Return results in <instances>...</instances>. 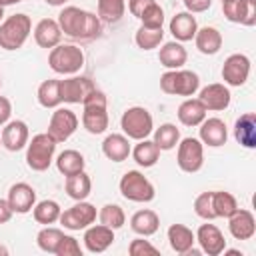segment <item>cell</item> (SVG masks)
I'll return each instance as SVG.
<instances>
[{
  "instance_id": "1",
  "label": "cell",
  "mask_w": 256,
  "mask_h": 256,
  "mask_svg": "<svg viewBox=\"0 0 256 256\" xmlns=\"http://www.w3.org/2000/svg\"><path fill=\"white\" fill-rule=\"evenodd\" d=\"M58 26L62 34L76 40H94L102 32V22L96 14L78 6H64L58 14Z\"/></svg>"
},
{
  "instance_id": "2",
  "label": "cell",
  "mask_w": 256,
  "mask_h": 256,
  "mask_svg": "<svg viewBox=\"0 0 256 256\" xmlns=\"http://www.w3.org/2000/svg\"><path fill=\"white\" fill-rule=\"evenodd\" d=\"M108 100L102 90H92L82 102V126L90 134H102L108 128Z\"/></svg>"
},
{
  "instance_id": "3",
  "label": "cell",
  "mask_w": 256,
  "mask_h": 256,
  "mask_svg": "<svg viewBox=\"0 0 256 256\" xmlns=\"http://www.w3.org/2000/svg\"><path fill=\"white\" fill-rule=\"evenodd\" d=\"M32 32V20L28 14L18 12L0 22V48L4 50H18L24 46Z\"/></svg>"
},
{
  "instance_id": "4",
  "label": "cell",
  "mask_w": 256,
  "mask_h": 256,
  "mask_svg": "<svg viewBox=\"0 0 256 256\" xmlns=\"http://www.w3.org/2000/svg\"><path fill=\"white\" fill-rule=\"evenodd\" d=\"M160 90L170 96H184L190 98L200 90V76L192 70H166L160 76Z\"/></svg>"
},
{
  "instance_id": "5",
  "label": "cell",
  "mask_w": 256,
  "mask_h": 256,
  "mask_svg": "<svg viewBox=\"0 0 256 256\" xmlns=\"http://www.w3.org/2000/svg\"><path fill=\"white\" fill-rule=\"evenodd\" d=\"M48 66L56 74H64V76L78 74L84 66V52H82V48H78L74 44H58V46L50 48Z\"/></svg>"
},
{
  "instance_id": "6",
  "label": "cell",
  "mask_w": 256,
  "mask_h": 256,
  "mask_svg": "<svg viewBox=\"0 0 256 256\" xmlns=\"http://www.w3.org/2000/svg\"><path fill=\"white\" fill-rule=\"evenodd\" d=\"M54 152H56V142L52 140V136L48 132L32 136V140H28V144H26V164H28V168L34 170V172L48 170L52 160H54Z\"/></svg>"
},
{
  "instance_id": "7",
  "label": "cell",
  "mask_w": 256,
  "mask_h": 256,
  "mask_svg": "<svg viewBox=\"0 0 256 256\" xmlns=\"http://www.w3.org/2000/svg\"><path fill=\"white\" fill-rule=\"evenodd\" d=\"M118 188H120V194L126 200L138 202V204L152 202L154 196H156L154 184L140 170H128V172H124V176L118 182Z\"/></svg>"
},
{
  "instance_id": "8",
  "label": "cell",
  "mask_w": 256,
  "mask_h": 256,
  "mask_svg": "<svg viewBox=\"0 0 256 256\" xmlns=\"http://www.w3.org/2000/svg\"><path fill=\"white\" fill-rule=\"evenodd\" d=\"M120 128L130 140H144L154 130V118L144 106H130L120 118Z\"/></svg>"
},
{
  "instance_id": "9",
  "label": "cell",
  "mask_w": 256,
  "mask_h": 256,
  "mask_svg": "<svg viewBox=\"0 0 256 256\" xmlns=\"http://www.w3.org/2000/svg\"><path fill=\"white\" fill-rule=\"evenodd\" d=\"M176 164L182 172L194 174L204 166V144L198 138H180L178 152H176Z\"/></svg>"
},
{
  "instance_id": "10",
  "label": "cell",
  "mask_w": 256,
  "mask_h": 256,
  "mask_svg": "<svg viewBox=\"0 0 256 256\" xmlns=\"http://www.w3.org/2000/svg\"><path fill=\"white\" fill-rule=\"evenodd\" d=\"M98 218V212H96V206L86 202V200H76L74 206L62 210L60 214V224L66 228V230H72V232H78V230H84L88 228L90 224H94Z\"/></svg>"
},
{
  "instance_id": "11",
  "label": "cell",
  "mask_w": 256,
  "mask_h": 256,
  "mask_svg": "<svg viewBox=\"0 0 256 256\" xmlns=\"http://www.w3.org/2000/svg\"><path fill=\"white\" fill-rule=\"evenodd\" d=\"M78 116L70 108H56L48 122V134L56 144L66 142L78 130Z\"/></svg>"
},
{
  "instance_id": "12",
  "label": "cell",
  "mask_w": 256,
  "mask_h": 256,
  "mask_svg": "<svg viewBox=\"0 0 256 256\" xmlns=\"http://www.w3.org/2000/svg\"><path fill=\"white\" fill-rule=\"evenodd\" d=\"M250 76V58L246 54H230L222 64V80L226 86L240 88L248 82Z\"/></svg>"
},
{
  "instance_id": "13",
  "label": "cell",
  "mask_w": 256,
  "mask_h": 256,
  "mask_svg": "<svg viewBox=\"0 0 256 256\" xmlns=\"http://www.w3.org/2000/svg\"><path fill=\"white\" fill-rule=\"evenodd\" d=\"M96 90V84L88 78V76H68L64 80H60V98L66 104H82L90 92Z\"/></svg>"
},
{
  "instance_id": "14",
  "label": "cell",
  "mask_w": 256,
  "mask_h": 256,
  "mask_svg": "<svg viewBox=\"0 0 256 256\" xmlns=\"http://www.w3.org/2000/svg\"><path fill=\"white\" fill-rule=\"evenodd\" d=\"M222 12L228 22L254 26L256 24V0H228L222 2Z\"/></svg>"
},
{
  "instance_id": "15",
  "label": "cell",
  "mask_w": 256,
  "mask_h": 256,
  "mask_svg": "<svg viewBox=\"0 0 256 256\" xmlns=\"http://www.w3.org/2000/svg\"><path fill=\"white\" fill-rule=\"evenodd\" d=\"M2 138V146L10 152H18L22 148H26L28 140H30V130L28 124L24 120H8L0 132Z\"/></svg>"
},
{
  "instance_id": "16",
  "label": "cell",
  "mask_w": 256,
  "mask_h": 256,
  "mask_svg": "<svg viewBox=\"0 0 256 256\" xmlns=\"http://www.w3.org/2000/svg\"><path fill=\"white\" fill-rule=\"evenodd\" d=\"M84 248L90 254H102L106 252L114 242V230L104 224H90L84 228Z\"/></svg>"
},
{
  "instance_id": "17",
  "label": "cell",
  "mask_w": 256,
  "mask_h": 256,
  "mask_svg": "<svg viewBox=\"0 0 256 256\" xmlns=\"http://www.w3.org/2000/svg\"><path fill=\"white\" fill-rule=\"evenodd\" d=\"M198 100L204 104L206 110L210 112H220V110H226L230 106V100H232V94H230V88L226 84H220V82H214V84H208L200 90L198 94Z\"/></svg>"
},
{
  "instance_id": "18",
  "label": "cell",
  "mask_w": 256,
  "mask_h": 256,
  "mask_svg": "<svg viewBox=\"0 0 256 256\" xmlns=\"http://www.w3.org/2000/svg\"><path fill=\"white\" fill-rule=\"evenodd\" d=\"M196 242L200 244V252H204L208 256H220L226 248L224 234L214 224H202L196 230Z\"/></svg>"
},
{
  "instance_id": "19",
  "label": "cell",
  "mask_w": 256,
  "mask_h": 256,
  "mask_svg": "<svg viewBox=\"0 0 256 256\" xmlns=\"http://www.w3.org/2000/svg\"><path fill=\"white\" fill-rule=\"evenodd\" d=\"M198 140L204 146H210V148L224 146L226 140H228V128H226L224 120H220V118H204L200 122Z\"/></svg>"
},
{
  "instance_id": "20",
  "label": "cell",
  "mask_w": 256,
  "mask_h": 256,
  "mask_svg": "<svg viewBox=\"0 0 256 256\" xmlns=\"http://www.w3.org/2000/svg\"><path fill=\"white\" fill-rule=\"evenodd\" d=\"M6 200L14 214H26L36 204V190L26 182H16L10 186Z\"/></svg>"
},
{
  "instance_id": "21",
  "label": "cell",
  "mask_w": 256,
  "mask_h": 256,
  "mask_svg": "<svg viewBox=\"0 0 256 256\" xmlns=\"http://www.w3.org/2000/svg\"><path fill=\"white\" fill-rule=\"evenodd\" d=\"M226 220H228V230L236 240H250L256 234V218L246 208H238Z\"/></svg>"
},
{
  "instance_id": "22",
  "label": "cell",
  "mask_w": 256,
  "mask_h": 256,
  "mask_svg": "<svg viewBox=\"0 0 256 256\" xmlns=\"http://www.w3.org/2000/svg\"><path fill=\"white\" fill-rule=\"evenodd\" d=\"M168 28H170V34L174 36V40H178V42H190V40H194V34L198 30V22H196L194 14H190V12H178V14L172 16Z\"/></svg>"
},
{
  "instance_id": "23",
  "label": "cell",
  "mask_w": 256,
  "mask_h": 256,
  "mask_svg": "<svg viewBox=\"0 0 256 256\" xmlns=\"http://www.w3.org/2000/svg\"><path fill=\"white\" fill-rule=\"evenodd\" d=\"M34 40L40 48H46V50L58 46L62 40V30H60L58 22L52 18H42L34 26Z\"/></svg>"
},
{
  "instance_id": "24",
  "label": "cell",
  "mask_w": 256,
  "mask_h": 256,
  "mask_svg": "<svg viewBox=\"0 0 256 256\" xmlns=\"http://www.w3.org/2000/svg\"><path fill=\"white\" fill-rule=\"evenodd\" d=\"M222 34L218 28L214 26H204V28H198L196 34H194V44L198 48L200 54L204 56H214L220 52L222 48Z\"/></svg>"
},
{
  "instance_id": "25",
  "label": "cell",
  "mask_w": 256,
  "mask_h": 256,
  "mask_svg": "<svg viewBox=\"0 0 256 256\" xmlns=\"http://www.w3.org/2000/svg\"><path fill=\"white\" fill-rule=\"evenodd\" d=\"M234 138L240 146L248 150L256 148V114L254 112H244L234 122Z\"/></svg>"
},
{
  "instance_id": "26",
  "label": "cell",
  "mask_w": 256,
  "mask_h": 256,
  "mask_svg": "<svg viewBox=\"0 0 256 256\" xmlns=\"http://www.w3.org/2000/svg\"><path fill=\"white\" fill-rule=\"evenodd\" d=\"M158 60L166 70H178L186 64L188 60V52L182 46V42L172 40V42H164L160 52H158Z\"/></svg>"
},
{
  "instance_id": "27",
  "label": "cell",
  "mask_w": 256,
  "mask_h": 256,
  "mask_svg": "<svg viewBox=\"0 0 256 256\" xmlns=\"http://www.w3.org/2000/svg\"><path fill=\"white\" fill-rule=\"evenodd\" d=\"M130 138L124 134H108L102 142V154L112 162H124L130 156Z\"/></svg>"
},
{
  "instance_id": "28",
  "label": "cell",
  "mask_w": 256,
  "mask_h": 256,
  "mask_svg": "<svg viewBox=\"0 0 256 256\" xmlns=\"http://www.w3.org/2000/svg\"><path fill=\"white\" fill-rule=\"evenodd\" d=\"M130 228H132V232H136L138 236H152V234H156L158 232V228H160V218H158V214L154 212V210H150V208H144V210H138V212H134L132 214V218H130Z\"/></svg>"
},
{
  "instance_id": "29",
  "label": "cell",
  "mask_w": 256,
  "mask_h": 256,
  "mask_svg": "<svg viewBox=\"0 0 256 256\" xmlns=\"http://www.w3.org/2000/svg\"><path fill=\"white\" fill-rule=\"evenodd\" d=\"M166 236H168L170 248H172L176 254H186V252L194 246V242H196V234H194L188 226H184V224H172V226L168 228Z\"/></svg>"
},
{
  "instance_id": "30",
  "label": "cell",
  "mask_w": 256,
  "mask_h": 256,
  "mask_svg": "<svg viewBox=\"0 0 256 256\" xmlns=\"http://www.w3.org/2000/svg\"><path fill=\"white\" fill-rule=\"evenodd\" d=\"M206 108H204V104L198 100V98H186L180 106H178V120H180V124H184V126H200V122L206 118Z\"/></svg>"
},
{
  "instance_id": "31",
  "label": "cell",
  "mask_w": 256,
  "mask_h": 256,
  "mask_svg": "<svg viewBox=\"0 0 256 256\" xmlns=\"http://www.w3.org/2000/svg\"><path fill=\"white\" fill-rule=\"evenodd\" d=\"M130 154L134 162L142 168H152L160 160V148L154 144V140H148V138L138 140V144L130 150Z\"/></svg>"
},
{
  "instance_id": "32",
  "label": "cell",
  "mask_w": 256,
  "mask_h": 256,
  "mask_svg": "<svg viewBox=\"0 0 256 256\" xmlns=\"http://www.w3.org/2000/svg\"><path fill=\"white\" fill-rule=\"evenodd\" d=\"M64 190L72 200H86L90 196V192H92V180L84 170L76 172L72 176H66Z\"/></svg>"
},
{
  "instance_id": "33",
  "label": "cell",
  "mask_w": 256,
  "mask_h": 256,
  "mask_svg": "<svg viewBox=\"0 0 256 256\" xmlns=\"http://www.w3.org/2000/svg\"><path fill=\"white\" fill-rule=\"evenodd\" d=\"M86 166V160L84 156L78 152V150H64L56 156V168L62 176H72L76 172H82Z\"/></svg>"
},
{
  "instance_id": "34",
  "label": "cell",
  "mask_w": 256,
  "mask_h": 256,
  "mask_svg": "<svg viewBox=\"0 0 256 256\" xmlns=\"http://www.w3.org/2000/svg\"><path fill=\"white\" fill-rule=\"evenodd\" d=\"M152 134H154L152 140L160 148V152L162 150H172L180 142V128H176V124H170V122L160 124L158 128L152 130Z\"/></svg>"
},
{
  "instance_id": "35",
  "label": "cell",
  "mask_w": 256,
  "mask_h": 256,
  "mask_svg": "<svg viewBox=\"0 0 256 256\" xmlns=\"http://www.w3.org/2000/svg\"><path fill=\"white\" fill-rule=\"evenodd\" d=\"M36 98H38V104L42 108H58L62 104V98H60V80H54V78L44 80L38 86Z\"/></svg>"
},
{
  "instance_id": "36",
  "label": "cell",
  "mask_w": 256,
  "mask_h": 256,
  "mask_svg": "<svg viewBox=\"0 0 256 256\" xmlns=\"http://www.w3.org/2000/svg\"><path fill=\"white\" fill-rule=\"evenodd\" d=\"M60 214H62V208L56 200H40L34 204L32 208V216L38 224H44V226H50L54 222L60 220Z\"/></svg>"
},
{
  "instance_id": "37",
  "label": "cell",
  "mask_w": 256,
  "mask_h": 256,
  "mask_svg": "<svg viewBox=\"0 0 256 256\" xmlns=\"http://www.w3.org/2000/svg\"><path fill=\"white\" fill-rule=\"evenodd\" d=\"M126 12V0H98V18L106 24H116Z\"/></svg>"
},
{
  "instance_id": "38",
  "label": "cell",
  "mask_w": 256,
  "mask_h": 256,
  "mask_svg": "<svg viewBox=\"0 0 256 256\" xmlns=\"http://www.w3.org/2000/svg\"><path fill=\"white\" fill-rule=\"evenodd\" d=\"M212 208L216 218H228L230 214H234L238 210V202L234 198V194L226 192V190H214L212 192Z\"/></svg>"
},
{
  "instance_id": "39",
  "label": "cell",
  "mask_w": 256,
  "mask_h": 256,
  "mask_svg": "<svg viewBox=\"0 0 256 256\" xmlns=\"http://www.w3.org/2000/svg\"><path fill=\"white\" fill-rule=\"evenodd\" d=\"M164 40V30L162 28H146V26H140L134 34V42L140 50H154L162 44Z\"/></svg>"
},
{
  "instance_id": "40",
  "label": "cell",
  "mask_w": 256,
  "mask_h": 256,
  "mask_svg": "<svg viewBox=\"0 0 256 256\" xmlns=\"http://www.w3.org/2000/svg\"><path fill=\"white\" fill-rule=\"evenodd\" d=\"M64 232L60 228H54V226H44L38 234H36V244L42 252H48V254H54L60 240H62Z\"/></svg>"
},
{
  "instance_id": "41",
  "label": "cell",
  "mask_w": 256,
  "mask_h": 256,
  "mask_svg": "<svg viewBox=\"0 0 256 256\" xmlns=\"http://www.w3.org/2000/svg\"><path fill=\"white\" fill-rule=\"evenodd\" d=\"M98 220H100V224H104V226H108L112 230H118V228L124 226L126 214L118 204H104L100 208V212H98Z\"/></svg>"
},
{
  "instance_id": "42",
  "label": "cell",
  "mask_w": 256,
  "mask_h": 256,
  "mask_svg": "<svg viewBox=\"0 0 256 256\" xmlns=\"http://www.w3.org/2000/svg\"><path fill=\"white\" fill-rule=\"evenodd\" d=\"M138 20H140V26H146V28H162L164 26V10H162V6L158 2H152L142 12V16Z\"/></svg>"
},
{
  "instance_id": "43",
  "label": "cell",
  "mask_w": 256,
  "mask_h": 256,
  "mask_svg": "<svg viewBox=\"0 0 256 256\" xmlns=\"http://www.w3.org/2000/svg\"><path fill=\"white\" fill-rule=\"evenodd\" d=\"M194 212H196V216H200L206 222L216 218L214 208H212V192H202V194L196 196V200H194Z\"/></svg>"
},
{
  "instance_id": "44",
  "label": "cell",
  "mask_w": 256,
  "mask_h": 256,
  "mask_svg": "<svg viewBox=\"0 0 256 256\" xmlns=\"http://www.w3.org/2000/svg\"><path fill=\"white\" fill-rule=\"evenodd\" d=\"M54 254L56 256H82V248H80V242L74 236L64 234Z\"/></svg>"
},
{
  "instance_id": "45",
  "label": "cell",
  "mask_w": 256,
  "mask_h": 256,
  "mask_svg": "<svg viewBox=\"0 0 256 256\" xmlns=\"http://www.w3.org/2000/svg\"><path fill=\"white\" fill-rule=\"evenodd\" d=\"M160 250L154 246V244H150L148 240H144V236L142 238H134L130 244H128V254L130 256H156Z\"/></svg>"
},
{
  "instance_id": "46",
  "label": "cell",
  "mask_w": 256,
  "mask_h": 256,
  "mask_svg": "<svg viewBox=\"0 0 256 256\" xmlns=\"http://www.w3.org/2000/svg\"><path fill=\"white\" fill-rule=\"evenodd\" d=\"M184 6H186V12L190 14H200V12H206L210 10L212 6V0H182Z\"/></svg>"
},
{
  "instance_id": "47",
  "label": "cell",
  "mask_w": 256,
  "mask_h": 256,
  "mask_svg": "<svg viewBox=\"0 0 256 256\" xmlns=\"http://www.w3.org/2000/svg\"><path fill=\"white\" fill-rule=\"evenodd\" d=\"M152 2H156V0H128V10H130V14H132L134 18H140L142 12H144Z\"/></svg>"
},
{
  "instance_id": "48",
  "label": "cell",
  "mask_w": 256,
  "mask_h": 256,
  "mask_svg": "<svg viewBox=\"0 0 256 256\" xmlns=\"http://www.w3.org/2000/svg\"><path fill=\"white\" fill-rule=\"evenodd\" d=\"M12 116V104L6 96H0V126H4Z\"/></svg>"
},
{
  "instance_id": "49",
  "label": "cell",
  "mask_w": 256,
  "mask_h": 256,
  "mask_svg": "<svg viewBox=\"0 0 256 256\" xmlns=\"http://www.w3.org/2000/svg\"><path fill=\"white\" fill-rule=\"evenodd\" d=\"M12 214H14V212H12L10 204H8V200L0 198V224H6V222H10Z\"/></svg>"
},
{
  "instance_id": "50",
  "label": "cell",
  "mask_w": 256,
  "mask_h": 256,
  "mask_svg": "<svg viewBox=\"0 0 256 256\" xmlns=\"http://www.w3.org/2000/svg\"><path fill=\"white\" fill-rule=\"evenodd\" d=\"M46 4H50V6H64L68 0H44Z\"/></svg>"
},
{
  "instance_id": "51",
  "label": "cell",
  "mask_w": 256,
  "mask_h": 256,
  "mask_svg": "<svg viewBox=\"0 0 256 256\" xmlns=\"http://www.w3.org/2000/svg\"><path fill=\"white\" fill-rule=\"evenodd\" d=\"M18 2H22V0H0V6H12V4H18Z\"/></svg>"
},
{
  "instance_id": "52",
  "label": "cell",
  "mask_w": 256,
  "mask_h": 256,
  "mask_svg": "<svg viewBox=\"0 0 256 256\" xmlns=\"http://www.w3.org/2000/svg\"><path fill=\"white\" fill-rule=\"evenodd\" d=\"M6 254H8V248H6V246H2V244H0V256H6Z\"/></svg>"
},
{
  "instance_id": "53",
  "label": "cell",
  "mask_w": 256,
  "mask_h": 256,
  "mask_svg": "<svg viewBox=\"0 0 256 256\" xmlns=\"http://www.w3.org/2000/svg\"><path fill=\"white\" fill-rule=\"evenodd\" d=\"M4 20V6H0V22Z\"/></svg>"
},
{
  "instance_id": "54",
  "label": "cell",
  "mask_w": 256,
  "mask_h": 256,
  "mask_svg": "<svg viewBox=\"0 0 256 256\" xmlns=\"http://www.w3.org/2000/svg\"><path fill=\"white\" fill-rule=\"evenodd\" d=\"M220 2H228V0H220Z\"/></svg>"
},
{
  "instance_id": "55",
  "label": "cell",
  "mask_w": 256,
  "mask_h": 256,
  "mask_svg": "<svg viewBox=\"0 0 256 256\" xmlns=\"http://www.w3.org/2000/svg\"><path fill=\"white\" fill-rule=\"evenodd\" d=\"M0 146H2V138H0Z\"/></svg>"
}]
</instances>
